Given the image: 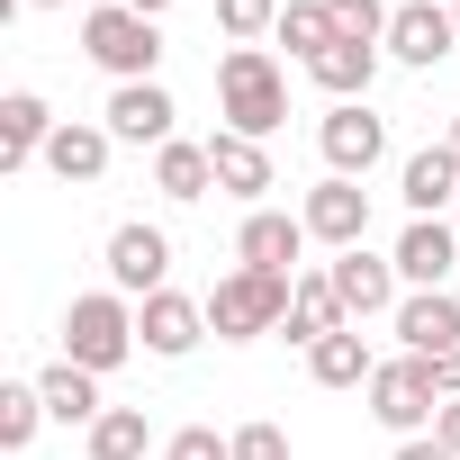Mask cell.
<instances>
[{
	"instance_id": "cell-1",
	"label": "cell",
	"mask_w": 460,
	"mask_h": 460,
	"mask_svg": "<svg viewBox=\"0 0 460 460\" xmlns=\"http://www.w3.org/2000/svg\"><path fill=\"white\" fill-rule=\"evenodd\" d=\"M217 109H226V127L235 136H271L280 118H289V82H280V64L262 55V46H226L217 55Z\"/></svg>"
},
{
	"instance_id": "cell-2",
	"label": "cell",
	"mask_w": 460,
	"mask_h": 460,
	"mask_svg": "<svg viewBox=\"0 0 460 460\" xmlns=\"http://www.w3.org/2000/svg\"><path fill=\"white\" fill-rule=\"evenodd\" d=\"M289 298H298V280H280V271H226L217 289H208V334L217 343H253V334H280L289 325Z\"/></svg>"
},
{
	"instance_id": "cell-3",
	"label": "cell",
	"mask_w": 460,
	"mask_h": 460,
	"mask_svg": "<svg viewBox=\"0 0 460 460\" xmlns=\"http://www.w3.org/2000/svg\"><path fill=\"white\" fill-rule=\"evenodd\" d=\"M82 55L109 73V82H154L163 64V28L145 10H127V0H100V10L82 19Z\"/></svg>"
},
{
	"instance_id": "cell-4",
	"label": "cell",
	"mask_w": 460,
	"mask_h": 460,
	"mask_svg": "<svg viewBox=\"0 0 460 460\" xmlns=\"http://www.w3.org/2000/svg\"><path fill=\"white\" fill-rule=\"evenodd\" d=\"M136 352V307L118 298V289H91V298H73L64 307V361H82V370H118Z\"/></svg>"
},
{
	"instance_id": "cell-5",
	"label": "cell",
	"mask_w": 460,
	"mask_h": 460,
	"mask_svg": "<svg viewBox=\"0 0 460 460\" xmlns=\"http://www.w3.org/2000/svg\"><path fill=\"white\" fill-rule=\"evenodd\" d=\"M370 415L397 433V442H415L433 415H442V388H433V361L424 352H397V361H379L370 370Z\"/></svg>"
},
{
	"instance_id": "cell-6",
	"label": "cell",
	"mask_w": 460,
	"mask_h": 460,
	"mask_svg": "<svg viewBox=\"0 0 460 460\" xmlns=\"http://www.w3.org/2000/svg\"><path fill=\"white\" fill-rule=\"evenodd\" d=\"M109 289H118V298H154V289H172V235H163V226L127 217L118 235H109Z\"/></svg>"
},
{
	"instance_id": "cell-7",
	"label": "cell",
	"mask_w": 460,
	"mask_h": 460,
	"mask_svg": "<svg viewBox=\"0 0 460 460\" xmlns=\"http://www.w3.org/2000/svg\"><path fill=\"white\" fill-rule=\"evenodd\" d=\"M316 145H325V172H334V181H361V172L388 154V127L370 118V100H334V118L316 127Z\"/></svg>"
},
{
	"instance_id": "cell-8",
	"label": "cell",
	"mask_w": 460,
	"mask_h": 460,
	"mask_svg": "<svg viewBox=\"0 0 460 460\" xmlns=\"http://www.w3.org/2000/svg\"><path fill=\"white\" fill-rule=\"evenodd\" d=\"M199 334H208V298H181V289H154V298H136V343H145L154 361H181V352H199Z\"/></svg>"
},
{
	"instance_id": "cell-9",
	"label": "cell",
	"mask_w": 460,
	"mask_h": 460,
	"mask_svg": "<svg viewBox=\"0 0 460 460\" xmlns=\"http://www.w3.org/2000/svg\"><path fill=\"white\" fill-rule=\"evenodd\" d=\"M298 217H307V235H316V244L352 253V244L370 235V190H361V181H334V172H325V181L307 190V208H298Z\"/></svg>"
},
{
	"instance_id": "cell-10",
	"label": "cell",
	"mask_w": 460,
	"mask_h": 460,
	"mask_svg": "<svg viewBox=\"0 0 460 460\" xmlns=\"http://www.w3.org/2000/svg\"><path fill=\"white\" fill-rule=\"evenodd\" d=\"M172 118H181V109H172V91H163V82H118L100 127H109L118 145H154V154H163V145H172Z\"/></svg>"
},
{
	"instance_id": "cell-11",
	"label": "cell",
	"mask_w": 460,
	"mask_h": 460,
	"mask_svg": "<svg viewBox=\"0 0 460 460\" xmlns=\"http://www.w3.org/2000/svg\"><path fill=\"white\" fill-rule=\"evenodd\" d=\"M451 46H460V19H451V10H433V0H406V10L388 19V55H397V64H415V73H433Z\"/></svg>"
},
{
	"instance_id": "cell-12",
	"label": "cell",
	"mask_w": 460,
	"mask_h": 460,
	"mask_svg": "<svg viewBox=\"0 0 460 460\" xmlns=\"http://www.w3.org/2000/svg\"><path fill=\"white\" fill-rule=\"evenodd\" d=\"M325 280L343 289L352 325H361V316H397V262H379V253H361V244H352V253H334V262H325Z\"/></svg>"
},
{
	"instance_id": "cell-13",
	"label": "cell",
	"mask_w": 460,
	"mask_h": 460,
	"mask_svg": "<svg viewBox=\"0 0 460 460\" xmlns=\"http://www.w3.org/2000/svg\"><path fill=\"white\" fill-rule=\"evenodd\" d=\"M55 127H64V118H55L37 91H10V100H0V172H28V163H46Z\"/></svg>"
},
{
	"instance_id": "cell-14",
	"label": "cell",
	"mask_w": 460,
	"mask_h": 460,
	"mask_svg": "<svg viewBox=\"0 0 460 460\" xmlns=\"http://www.w3.org/2000/svg\"><path fill=\"white\" fill-rule=\"evenodd\" d=\"M298 253H307V217H280V208H253L244 235H235V262H244V271H280V280H289Z\"/></svg>"
},
{
	"instance_id": "cell-15",
	"label": "cell",
	"mask_w": 460,
	"mask_h": 460,
	"mask_svg": "<svg viewBox=\"0 0 460 460\" xmlns=\"http://www.w3.org/2000/svg\"><path fill=\"white\" fill-rule=\"evenodd\" d=\"M397 280H415V289H442L451 280V262H460V226H442V217H415L406 235H397Z\"/></svg>"
},
{
	"instance_id": "cell-16",
	"label": "cell",
	"mask_w": 460,
	"mask_h": 460,
	"mask_svg": "<svg viewBox=\"0 0 460 460\" xmlns=\"http://www.w3.org/2000/svg\"><path fill=\"white\" fill-rule=\"evenodd\" d=\"M397 343L406 352H460V298L451 289H415V298H397Z\"/></svg>"
},
{
	"instance_id": "cell-17",
	"label": "cell",
	"mask_w": 460,
	"mask_h": 460,
	"mask_svg": "<svg viewBox=\"0 0 460 460\" xmlns=\"http://www.w3.org/2000/svg\"><path fill=\"white\" fill-rule=\"evenodd\" d=\"M397 190H406V208H415V217H442V208H460V154H451V145H424V154H406Z\"/></svg>"
},
{
	"instance_id": "cell-18",
	"label": "cell",
	"mask_w": 460,
	"mask_h": 460,
	"mask_svg": "<svg viewBox=\"0 0 460 460\" xmlns=\"http://www.w3.org/2000/svg\"><path fill=\"white\" fill-rule=\"evenodd\" d=\"M307 82H316V91H334V100H370V82H379V46L334 37V46L307 64Z\"/></svg>"
},
{
	"instance_id": "cell-19",
	"label": "cell",
	"mask_w": 460,
	"mask_h": 460,
	"mask_svg": "<svg viewBox=\"0 0 460 460\" xmlns=\"http://www.w3.org/2000/svg\"><path fill=\"white\" fill-rule=\"evenodd\" d=\"M109 145H118L109 127L64 118V127H55V145H46V172H55V181H100V172H109Z\"/></svg>"
},
{
	"instance_id": "cell-20",
	"label": "cell",
	"mask_w": 460,
	"mask_h": 460,
	"mask_svg": "<svg viewBox=\"0 0 460 460\" xmlns=\"http://www.w3.org/2000/svg\"><path fill=\"white\" fill-rule=\"evenodd\" d=\"M343 325H352L343 289H334L325 271H307V280H298V298H289V325H280V334H289V343H325V334H343Z\"/></svg>"
},
{
	"instance_id": "cell-21",
	"label": "cell",
	"mask_w": 460,
	"mask_h": 460,
	"mask_svg": "<svg viewBox=\"0 0 460 460\" xmlns=\"http://www.w3.org/2000/svg\"><path fill=\"white\" fill-rule=\"evenodd\" d=\"M208 163H217V190H226V199H262V190H271V154H262L253 136H235V127L208 136Z\"/></svg>"
},
{
	"instance_id": "cell-22",
	"label": "cell",
	"mask_w": 460,
	"mask_h": 460,
	"mask_svg": "<svg viewBox=\"0 0 460 460\" xmlns=\"http://www.w3.org/2000/svg\"><path fill=\"white\" fill-rule=\"evenodd\" d=\"M370 343H361V325H343V334H325V343H307V379L316 388H370Z\"/></svg>"
},
{
	"instance_id": "cell-23",
	"label": "cell",
	"mask_w": 460,
	"mask_h": 460,
	"mask_svg": "<svg viewBox=\"0 0 460 460\" xmlns=\"http://www.w3.org/2000/svg\"><path fill=\"white\" fill-rule=\"evenodd\" d=\"M37 388H46V415H55V424H82V433H91V424L109 415V406H100V370H82V361H55Z\"/></svg>"
},
{
	"instance_id": "cell-24",
	"label": "cell",
	"mask_w": 460,
	"mask_h": 460,
	"mask_svg": "<svg viewBox=\"0 0 460 460\" xmlns=\"http://www.w3.org/2000/svg\"><path fill=\"white\" fill-rule=\"evenodd\" d=\"M154 190H163V199H181V208H190V199H208V190H217L208 145H181V136H172V145L154 154Z\"/></svg>"
},
{
	"instance_id": "cell-25",
	"label": "cell",
	"mask_w": 460,
	"mask_h": 460,
	"mask_svg": "<svg viewBox=\"0 0 460 460\" xmlns=\"http://www.w3.org/2000/svg\"><path fill=\"white\" fill-rule=\"evenodd\" d=\"M145 451H154L145 406H109V415L91 424V460H145Z\"/></svg>"
},
{
	"instance_id": "cell-26",
	"label": "cell",
	"mask_w": 460,
	"mask_h": 460,
	"mask_svg": "<svg viewBox=\"0 0 460 460\" xmlns=\"http://www.w3.org/2000/svg\"><path fill=\"white\" fill-rule=\"evenodd\" d=\"M298 64H316L325 46H334V10H325V0H289V10H280V28H271Z\"/></svg>"
},
{
	"instance_id": "cell-27",
	"label": "cell",
	"mask_w": 460,
	"mask_h": 460,
	"mask_svg": "<svg viewBox=\"0 0 460 460\" xmlns=\"http://www.w3.org/2000/svg\"><path fill=\"white\" fill-rule=\"evenodd\" d=\"M37 424H46V388L37 379H10V388H0V451H28Z\"/></svg>"
},
{
	"instance_id": "cell-28",
	"label": "cell",
	"mask_w": 460,
	"mask_h": 460,
	"mask_svg": "<svg viewBox=\"0 0 460 460\" xmlns=\"http://www.w3.org/2000/svg\"><path fill=\"white\" fill-rule=\"evenodd\" d=\"M280 10H289V0H217V28L235 37V46H253V37L280 28Z\"/></svg>"
},
{
	"instance_id": "cell-29",
	"label": "cell",
	"mask_w": 460,
	"mask_h": 460,
	"mask_svg": "<svg viewBox=\"0 0 460 460\" xmlns=\"http://www.w3.org/2000/svg\"><path fill=\"white\" fill-rule=\"evenodd\" d=\"M325 10H334V37H361V46H388V0H325Z\"/></svg>"
},
{
	"instance_id": "cell-30",
	"label": "cell",
	"mask_w": 460,
	"mask_h": 460,
	"mask_svg": "<svg viewBox=\"0 0 460 460\" xmlns=\"http://www.w3.org/2000/svg\"><path fill=\"white\" fill-rule=\"evenodd\" d=\"M226 442H235V460H289V433L280 424H235Z\"/></svg>"
},
{
	"instance_id": "cell-31",
	"label": "cell",
	"mask_w": 460,
	"mask_h": 460,
	"mask_svg": "<svg viewBox=\"0 0 460 460\" xmlns=\"http://www.w3.org/2000/svg\"><path fill=\"white\" fill-rule=\"evenodd\" d=\"M163 460H235V442H217L208 424H190V433H172V442H163Z\"/></svg>"
},
{
	"instance_id": "cell-32",
	"label": "cell",
	"mask_w": 460,
	"mask_h": 460,
	"mask_svg": "<svg viewBox=\"0 0 460 460\" xmlns=\"http://www.w3.org/2000/svg\"><path fill=\"white\" fill-rule=\"evenodd\" d=\"M433 442L460 460V397H442V415H433Z\"/></svg>"
},
{
	"instance_id": "cell-33",
	"label": "cell",
	"mask_w": 460,
	"mask_h": 460,
	"mask_svg": "<svg viewBox=\"0 0 460 460\" xmlns=\"http://www.w3.org/2000/svg\"><path fill=\"white\" fill-rule=\"evenodd\" d=\"M433 388H442V397H460V352H433Z\"/></svg>"
},
{
	"instance_id": "cell-34",
	"label": "cell",
	"mask_w": 460,
	"mask_h": 460,
	"mask_svg": "<svg viewBox=\"0 0 460 460\" xmlns=\"http://www.w3.org/2000/svg\"><path fill=\"white\" fill-rule=\"evenodd\" d=\"M397 460H451V451H442L433 433H415V442H397Z\"/></svg>"
},
{
	"instance_id": "cell-35",
	"label": "cell",
	"mask_w": 460,
	"mask_h": 460,
	"mask_svg": "<svg viewBox=\"0 0 460 460\" xmlns=\"http://www.w3.org/2000/svg\"><path fill=\"white\" fill-rule=\"evenodd\" d=\"M127 10H145V19H163V10H172V0H127Z\"/></svg>"
},
{
	"instance_id": "cell-36",
	"label": "cell",
	"mask_w": 460,
	"mask_h": 460,
	"mask_svg": "<svg viewBox=\"0 0 460 460\" xmlns=\"http://www.w3.org/2000/svg\"><path fill=\"white\" fill-rule=\"evenodd\" d=\"M28 10H73V0H28Z\"/></svg>"
},
{
	"instance_id": "cell-37",
	"label": "cell",
	"mask_w": 460,
	"mask_h": 460,
	"mask_svg": "<svg viewBox=\"0 0 460 460\" xmlns=\"http://www.w3.org/2000/svg\"><path fill=\"white\" fill-rule=\"evenodd\" d=\"M451 154H460V127H451Z\"/></svg>"
},
{
	"instance_id": "cell-38",
	"label": "cell",
	"mask_w": 460,
	"mask_h": 460,
	"mask_svg": "<svg viewBox=\"0 0 460 460\" xmlns=\"http://www.w3.org/2000/svg\"><path fill=\"white\" fill-rule=\"evenodd\" d=\"M451 226H460V208H451Z\"/></svg>"
},
{
	"instance_id": "cell-39",
	"label": "cell",
	"mask_w": 460,
	"mask_h": 460,
	"mask_svg": "<svg viewBox=\"0 0 460 460\" xmlns=\"http://www.w3.org/2000/svg\"><path fill=\"white\" fill-rule=\"evenodd\" d=\"M451 19H460V10H451Z\"/></svg>"
}]
</instances>
